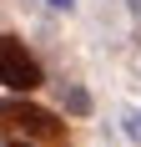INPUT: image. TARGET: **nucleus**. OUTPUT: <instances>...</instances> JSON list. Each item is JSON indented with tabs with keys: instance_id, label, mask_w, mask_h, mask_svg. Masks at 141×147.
I'll list each match as a JSON object with an SVG mask.
<instances>
[{
	"instance_id": "obj_2",
	"label": "nucleus",
	"mask_w": 141,
	"mask_h": 147,
	"mask_svg": "<svg viewBox=\"0 0 141 147\" xmlns=\"http://www.w3.org/2000/svg\"><path fill=\"white\" fill-rule=\"evenodd\" d=\"M0 86H10V91H35L41 86V61L15 36H0Z\"/></svg>"
},
{
	"instance_id": "obj_3",
	"label": "nucleus",
	"mask_w": 141,
	"mask_h": 147,
	"mask_svg": "<svg viewBox=\"0 0 141 147\" xmlns=\"http://www.w3.org/2000/svg\"><path fill=\"white\" fill-rule=\"evenodd\" d=\"M66 102H70V112H86V107H91V102H86V91H66Z\"/></svg>"
},
{
	"instance_id": "obj_1",
	"label": "nucleus",
	"mask_w": 141,
	"mask_h": 147,
	"mask_svg": "<svg viewBox=\"0 0 141 147\" xmlns=\"http://www.w3.org/2000/svg\"><path fill=\"white\" fill-rule=\"evenodd\" d=\"M0 137H15V142H41V147H66V122L45 107L30 102H0Z\"/></svg>"
},
{
	"instance_id": "obj_4",
	"label": "nucleus",
	"mask_w": 141,
	"mask_h": 147,
	"mask_svg": "<svg viewBox=\"0 0 141 147\" xmlns=\"http://www.w3.org/2000/svg\"><path fill=\"white\" fill-rule=\"evenodd\" d=\"M5 147H35V142H5Z\"/></svg>"
},
{
	"instance_id": "obj_5",
	"label": "nucleus",
	"mask_w": 141,
	"mask_h": 147,
	"mask_svg": "<svg viewBox=\"0 0 141 147\" xmlns=\"http://www.w3.org/2000/svg\"><path fill=\"white\" fill-rule=\"evenodd\" d=\"M131 5H136V10H141V0H131Z\"/></svg>"
}]
</instances>
